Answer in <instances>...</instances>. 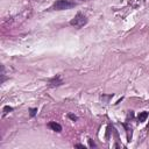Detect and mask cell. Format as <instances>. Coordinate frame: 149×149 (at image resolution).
Masks as SVG:
<instances>
[{"label":"cell","mask_w":149,"mask_h":149,"mask_svg":"<svg viewBox=\"0 0 149 149\" xmlns=\"http://www.w3.org/2000/svg\"><path fill=\"white\" fill-rule=\"evenodd\" d=\"M76 6V2L71 1V0H57L54 6H52V9L55 10H64V9H70L72 7Z\"/></svg>","instance_id":"cell-1"},{"label":"cell","mask_w":149,"mask_h":149,"mask_svg":"<svg viewBox=\"0 0 149 149\" xmlns=\"http://www.w3.org/2000/svg\"><path fill=\"white\" fill-rule=\"evenodd\" d=\"M87 23V19L81 14V13H77V15L70 21V24L76 27V28H81Z\"/></svg>","instance_id":"cell-2"},{"label":"cell","mask_w":149,"mask_h":149,"mask_svg":"<svg viewBox=\"0 0 149 149\" xmlns=\"http://www.w3.org/2000/svg\"><path fill=\"white\" fill-rule=\"evenodd\" d=\"M49 84H50V86H51V87H55V86H59V85H62V84H63V80H62V79H61V77L57 74L56 77H54V78H51V79H50Z\"/></svg>","instance_id":"cell-3"},{"label":"cell","mask_w":149,"mask_h":149,"mask_svg":"<svg viewBox=\"0 0 149 149\" xmlns=\"http://www.w3.org/2000/svg\"><path fill=\"white\" fill-rule=\"evenodd\" d=\"M49 127H50L54 132H57V133L62 132V126H61L59 123H57V122H50V123H49Z\"/></svg>","instance_id":"cell-4"},{"label":"cell","mask_w":149,"mask_h":149,"mask_svg":"<svg viewBox=\"0 0 149 149\" xmlns=\"http://www.w3.org/2000/svg\"><path fill=\"white\" fill-rule=\"evenodd\" d=\"M148 113L147 112H141L140 114H139V121L140 122H143V121H146L147 120V118H148Z\"/></svg>","instance_id":"cell-5"},{"label":"cell","mask_w":149,"mask_h":149,"mask_svg":"<svg viewBox=\"0 0 149 149\" xmlns=\"http://www.w3.org/2000/svg\"><path fill=\"white\" fill-rule=\"evenodd\" d=\"M10 111H13V108H12V107H9V106H5V107H3V115H5V114H7V113H8V112H10Z\"/></svg>","instance_id":"cell-6"},{"label":"cell","mask_w":149,"mask_h":149,"mask_svg":"<svg viewBox=\"0 0 149 149\" xmlns=\"http://www.w3.org/2000/svg\"><path fill=\"white\" fill-rule=\"evenodd\" d=\"M29 112H30V113H29V114H30V116L33 118V116H35V115H36L37 108H30V109H29Z\"/></svg>","instance_id":"cell-7"},{"label":"cell","mask_w":149,"mask_h":149,"mask_svg":"<svg viewBox=\"0 0 149 149\" xmlns=\"http://www.w3.org/2000/svg\"><path fill=\"white\" fill-rule=\"evenodd\" d=\"M68 116H69V118H70V119H71V120H73V121H76V120H77V119H78V118H77V116H76V115H73V114H71V113H70V114H69V115H68Z\"/></svg>","instance_id":"cell-8"},{"label":"cell","mask_w":149,"mask_h":149,"mask_svg":"<svg viewBox=\"0 0 149 149\" xmlns=\"http://www.w3.org/2000/svg\"><path fill=\"white\" fill-rule=\"evenodd\" d=\"M88 144H90V147H91V148H95V147H97V146H95V143H94L92 140H88Z\"/></svg>","instance_id":"cell-9"},{"label":"cell","mask_w":149,"mask_h":149,"mask_svg":"<svg viewBox=\"0 0 149 149\" xmlns=\"http://www.w3.org/2000/svg\"><path fill=\"white\" fill-rule=\"evenodd\" d=\"M74 147H76V148H81V149H85V148H86L84 144H79V143H78V144H76Z\"/></svg>","instance_id":"cell-10"},{"label":"cell","mask_w":149,"mask_h":149,"mask_svg":"<svg viewBox=\"0 0 149 149\" xmlns=\"http://www.w3.org/2000/svg\"><path fill=\"white\" fill-rule=\"evenodd\" d=\"M85 1H87V0H85Z\"/></svg>","instance_id":"cell-11"},{"label":"cell","mask_w":149,"mask_h":149,"mask_svg":"<svg viewBox=\"0 0 149 149\" xmlns=\"http://www.w3.org/2000/svg\"><path fill=\"white\" fill-rule=\"evenodd\" d=\"M148 128H149V126H148Z\"/></svg>","instance_id":"cell-12"}]
</instances>
